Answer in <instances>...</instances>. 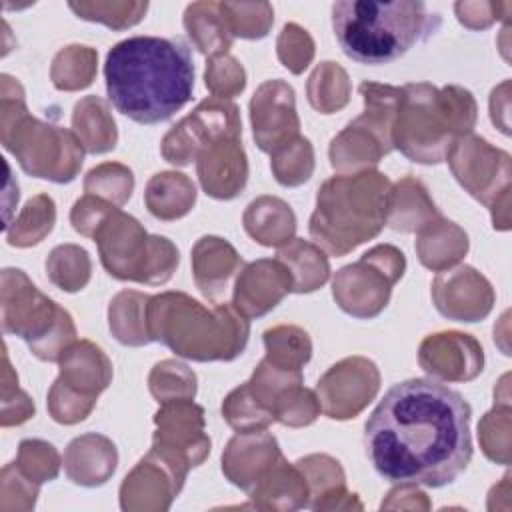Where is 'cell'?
Listing matches in <instances>:
<instances>
[{
	"label": "cell",
	"instance_id": "1",
	"mask_svg": "<svg viewBox=\"0 0 512 512\" xmlns=\"http://www.w3.org/2000/svg\"><path fill=\"white\" fill-rule=\"evenodd\" d=\"M472 408L432 378H410L386 390L364 426L366 456L390 484L442 488L470 464Z\"/></svg>",
	"mask_w": 512,
	"mask_h": 512
},
{
	"label": "cell",
	"instance_id": "2",
	"mask_svg": "<svg viewBox=\"0 0 512 512\" xmlns=\"http://www.w3.org/2000/svg\"><path fill=\"white\" fill-rule=\"evenodd\" d=\"M112 106L138 124H160L182 110L194 92V62L180 38L130 36L104 62Z\"/></svg>",
	"mask_w": 512,
	"mask_h": 512
},
{
	"label": "cell",
	"instance_id": "3",
	"mask_svg": "<svg viewBox=\"0 0 512 512\" xmlns=\"http://www.w3.org/2000/svg\"><path fill=\"white\" fill-rule=\"evenodd\" d=\"M442 24L424 2L342 0L332 4V30L342 52L360 64H390Z\"/></svg>",
	"mask_w": 512,
	"mask_h": 512
},
{
	"label": "cell",
	"instance_id": "4",
	"mask_svg": "<svg viewBox=\"0 0 512 512\" xmlns=\"http://www.w3.org/2000/svg\"><path fill=\"white\" fill-rule=\"evenodd\" d=\"M146 324L152 342L196 360H234L246 348L250 324L232 304L206 308L184 292L150 296Z\"/></svg>",
	"mask_w": 512,
	"mask_h": 512
},
{
	"label": "cell",
	"instance_id": "5",
	"mask_svg": "<svg viewBox=\"0 0 512 512\" xmlns=\"http://www.w3.org/2000/svg\"><path fill=\"white\" fill-rule=\"evenodd\" d=\"M476 100L462 86L434 88L428 82L402 86L392 146L420 164H440L456 138L472 132Z\"/></svg>",
	"mask_w": 512,
	"mask_h": 512
},
{
	"label": "cell",
	"instance_id": "6",
	"mask_svg": "<svg viewBox=\"0 0 512 512\" xmlns=\"http://www.w3.org/2000/svg\"><path fill=\"white\" fill-rule=\"evenodd\" d=\"M390 180L376 170L338 174L326 180L310 216L312 240L332 256H344L380 234L388 218Z\"/></svg>",
	"mask_w": 512,
	"mask_h": 512
},
{
	"label": "cell",
	"instance_id": "7",
	"mask_svg": "<svg viewBox=\"0 0 512 512\" xmlns=\"http://www.w3.org/2000/svg\"><path fill=\"white\" fill-rule=\"evenodd\" d=\"M14 108L2 106V144L16 156L22 170L58 184L70 182L80 172L84 150L78 136L60 126H52L28 116L24 106V90L10 100Z\"/></svg>",
	"mask_w": 512,
	"mask_h": 512
},
{
	"label": "cell",
	"instance_id": "8",
	"mask_svg": "<svg viewBox=\"0 0 512 512\" xmlns=\"http://www.w3.org/2000/svg\"><path fill=\"white\" fill-rule=\"evenodd\" d=\"M100 262L106 272L122 282L164 284L178 266V248L164 236L148 234L142 224L114 208L94 232Z\"/></svg>",
	"mask_w": 512,
	"mask_h": 512
},
{
	"label": "cell",
	"instance_id": "9",
	"mask_svg": "<svg viewBox=\"0 0 512 512\" xmlns=\"http://www.w3.org/2000/svg\"><path fill=\"white\" fill-rule=\"evenodd\" d=\"M2 328L26 340L30 352L44 362H58L76 338L72 316L38 292L18 268L2 272Z\"/></svg>",
	"mask_w": 512,
	"mask_h": 512
},
{
	"label": "cell",
	"instance_id": "10",
	"mask_svg": "<svg viewBox=\"0 0 512 512\" xmlns=\"http://www.w3.org/2000/svg\"><path fill=\"white\" fill-rule=\"evenodd\" d=\"M358 90L364 112L332 138L328 154L334 170H368L394 150L392 124L402 90L378 82H362Z\"/></svg>",
	"mask_w": 512,
	"mask_h": 512
},
{
	"label": "cell",
	"instance_id": "11",
	"mask_svg": "<svg viewBox=\"0 0 512 512\" xmlns=\"http://www.w3.org/2000/svg\"><path fill=\"white\" fill-rule=\"evenodd\" d=\"M406 258L392 244H378L354 264L340 268L332 280L336 304L354 318L378 316L388 300L392 286L402 278Z\"/></svg>",
	"mask_w": 512,
	"mask_h": 512
},
{
	"label": "cell",
	"instance_id": "12",
	"mask_svg": "<svg viewBox=\"0 0 512 512\" xmlns=\"http://www.w3.org/2000/svg\"><path fill=\"white\" fill-rule=\"evenodd\" d=\"M446 160L458 184L484 206L492 208L510 198V154L488 140L466 134L454 140Z\"/></svg>",
	"mask_w": 512,
	"mask_h": 512
},
{
	"label": "cell",
	"instance_id": "13",
	"mask_svg": "<svg viewBox=\"0 0 512 512\" xmlns=\"http://www.w3.org/2000/svg\"><path fill=\"white\" fill-rule=\"evenodd\" d=\"M224 136H242L238 106L230 100L210 96L170 128L162 140V156L174 166H186L206 146Z\"/></svg>",
	"mask_w": 512,
	"mask_h": 512
},
{
	"label": "cell",
	"instance_id": "14",
	"mask_svg": "<svg viewBox=\"0 0 512 512\" xmlns=\"http://www.w3.org/2000/svg\"><path fill=\"white\" fill-rule=\"evenodd\" d=\"M156 432L152 448L184 476L204 462L210 452V438L204 434V410L192 400H170L154 414Z\"/></svg>",
	"mask_w": 512,
	"mask_h": 512
},
{
	"label": "cell",
	"instance_id": "15",
	"mask_svg": "<svg viewBox=\"0 0 512 512\" xmlns=\"http://www.w3.org/2000/svg\"><path fill=\"white\" fill-rule=\"evenodd\" d=\"M380 388V374L372 360L344 358L318 380L320 408L328 418L348 420L362 412Z\"/></svg>",
	"mask_w": 512,
	"mask_h": 512
},
{
	"label": "cell",
	"instance_id": "16",
	"mask_svg": "<svg viewBox=\"0 0 512 512\" xmlns=\"http://www.w3.org/2000/svg\"><path fill=\"white\" fill-rule=\"evenodd\" d=\"M250 122L256 146L262 152L274 154L298 138L300 118L292 86L278 78L260 84L250 100Z\"/></svg>",
	"mask_w": 512,
	"mask_h": 512
},
{
	"label": "cell",
	"instance_id": "17",
	"mask_svg": "<svg viewBox=\"0 0 512 512\" xmlns=\"http://www.w3.org/2000/svg\"><path fill=\"white\" fill-rule=\"evenodd\" d=\"M432 300L450 320L478 322L490 314L496 296L492 284L476 268L458 266L434 278Z\"/></svg>",
	"mask_w": 512,
	"mask_h": 512
},
{
	"label": "cell",
	"instance_id": "18",
	"mask_svg": "<svg viewBox=\"0 0 512 512\" xmlns=\"http://www.w3.org/2000/svg\"><path fill=\"white\" fill-rule=\"evenodd\" d=\"M418 364L430 376L466 382L476 378L484 366V350L480 342L464 332H438L424 338L418 352Z\"/></svg>",
	"mask_w": 512,
	"mask_h": 512
},
{
	"label": "cell",
	"instance_id": "19",
	"mask_svg": "<svg viewBox=\"0 0 512 512\" xmlns=\"http://www.w3.org/2000/svg\"><path fill=\"white\" fill-rule=\"evenodd\" d=\"M292 292V278L280 260L260 258L246 264L236 278L232 306L244 318H260Z\"/></svg>",
	"mask_w": 512,
	"mask_h": 512
},
{
	"label": "cell",
	"instance_id": "20",
	"mask_svg": "<svg viewBox=\"0 0 512 512\" xmlns=\"http://www.w3.org/2000/svg\"><path fill=\"white\" fill-rule=\"evenodd\" d=\"M204 192L216 200L236 198L248 180V162L240 136H224L206 146L196 158Z\"/></svg>",
	"mask_w": 512,
	"mask_h": 512
},
{
	"label": "cell",
	"instance_id": "21",
	"mask_svg": "<svg viewBox=\"0 0 512 512\" xmlns=\"http://www.w3.org/2000/svg\"><path fill=\"white\" fill-rule=\"evenodd\" d=\"M280 456L278 442L270 432H238L222 452V472L232 484L250 492Z\"/></svg>",
	"mask_w": 512,
	"mask_h": 512
},
{
	"label": "cell",
	"instance_id": "22",
	"mask_svg": "<svg viewBox=\"0 0 512 512\" xmlns=\"http://www.w3.org/2000/svg\"><path fill=\"white\" fill-rule=\"evenodd\" d=\"M58 362L60 376L56 382L86 400L96 402L98 394L106 390L112 380V364L108 356L90 340L72 342Z\"/></svg>",
	"mask_w": 512,
	"mask_h": 512
},
{
	"label": "cell",
	"instance_id": "23",
	"mask_svg": "<svg viewBox=\"0 0 512 512\" xmlns=\"http://www.w3.org/2000/svg\"><path fill=\"white\" fill-rule=\"evenodd\" d=\"M240 266L242 258L224 238L202 236L192 248L194 282L214 304H220L232 276L240 272Z\"/></svg>",
	"mask_w": 512,
	"mask_h": 512
},
{
	"label": "cell",
	"instance_id": "24",
	"mask_svg": "<svg viewBox=\"0 0 512 512\" xmlns=\"http://www.w3.org/2000/svg\"><path fill=\"white\" fill-rule=\"evenodd\" d=\"M116 446L100 434L74 438L64 454V468L72 482L82 486H100L116 470Z\"/></svg>",
	"mask_w": 512,
	"mask_h": 512
},
{
	"label": "cell",
	"instance_id": "25",
	"mask_svg": "<svg viewBox=\"0 0 512 512\" xmlns=\"http://www.w3.org/2000/svg\"><path fill=\"white\" fill-rule=\"evenodd\" d=\"M442 214L428 196L426 186L414 178L406 176L390 190L388 218L386 224L396 232H420L430 222L438 220Z\"/></svg>",
	"mask_w": 512,
	"mask_h": 512
},
{
	"label": "cell",
	"instance_id": "26",
	"mask_svg": "<svg viewBox=\"0 0 512 512\" xmlns=\"http://www.w3.org/2000/svg\"><path fill=\"white\" fill-rule=\"evenodd\" d=\"M248 496L258 508H304L308 506L310 488L302 470L280 456Z\"/></svg>",
	"mask_w": 512,
	"mask_h": 512
},
{
	"label": "cell",
	"instance_id": "27",
	"mask_svg": "<svg viewBox=\"0 0 512 512\" xmlns=\"http://www.w3.org/2000/svg\"><path fill=\"white\" fill-rule=\"evenodd\" d=\"M244 228L262 246H284L294 236L296 216L284 200L260 196L248 204Z\"/></svg>",
	"mask_w": 512,
	"mask_h": 512
},
{
	"label": "cell",
	"instance_id": "28",
	"mask_svg": "<svg viewBox=\"0 0 512 512\" xmlns=\"http://www.w3.org/2000/svg\"><path fill=\"white\" fill-rule=\"evenodd\" d=\"M184 28L206 56H222L232 46V32L222 2H192L184 12Z\"/></svg>",
	"mask_w": 512,
	"mask_h": 512
},
{
	"label": "cell",
	"instance_id": "29",
	"mask_svg": "<svg viewBox=\"0 0 512 512\" xmlns=\"http://www.w3.org/2000/svg\"><path fill=\"white\" fill-rule=\"evenodd\" d=\"M418 234H420L416 240L418 258L426 268L434 272H442L444 268L456 264L468 252L466 232L458 224L442 216L430 222Z\"/></svg>",
	"mask_w": 512,
	"mask_h": 512
},
{
	"label": "cell",
	"instance_id": "30",
	"mask_svg": "<svg viewBox=\"0 0 512 512\" xmlns=\"http://www.w3.org/2000/svg\"><path fill=\"white\" fill-rule=\"evenodd\" d=\"M276 260H280L292 278V292L306 294L318 290L330 276V264L324 250L302 238H292L278 248Z\"/></svg>",
	"mask_w": 512,
	"mask_h": 512
},
{
	"label": "cell",
	"instance_id": "31",
	"mask_svg": "<svg viewBox=\"0 0 512 512\" xmlns=\"http://www.w3.org/2000/svg\"><path fill=\"white\" fill-rule=\"evenodd\" d=\"M146 208L158 220L186 216L196 202V188L182 172H158L146 186Z\"/></svg>",
	"mask_w": 512,
	"mask_h": 512
},
{
	"label": "cell",
	"instance_id": "32",
	"mask_svg": "<svg viewBox=\"0 0 512 512\" xmlns=\"http://www.w3.org/2000/svg\"><path fill=\"white\" fill-rule=\"evenodd\" d=\"M72 128L82 146L92 154L114 150L118 142L116 122L108 104L98 96H86L74 106Z\"/></svg>",
	"mask_w": 512,
	"mask_h": 512
},
{
	"label": "cell",
	"instance_id": "33",
	"mask_svg": "<svg viewBox=\"0 0 512 512\" xmlns=\"http://www.w3.org/2000/svg\"><path fill=\"white\" fill-rule=\"evenodd\" d=\"M148 300L150 296L136 290H124L110 300L108 324L120 344L142 346L152 342L146 324Z\"/></svg>",
	"mask_w": 512,
	"mask_h": 512
},
{
	"label": "cell",
	"instance_id": "34",
	"mask_svg": "<svg viewBox=\"0 0 512 512\" xmlns=\"http://www.w3.org/2000/svg\"><path fill=\"white\" fill-rule=\"evenodd\" d=\"M308 100L322 114H332L348 104L350 82L346 70L336 62H322L308 78Z\"/></svg>",
	"mask_w": 512,
	"mask_h": 512
},
{
	"label": "cell",
	"instance_id": "35",
	"mask_svg": "<svg viewBox=\"0 0 512 512\" xmlns=\"http://www.w3.org/2000/svg\"><path fill=\"white\" fill-rule=\"evenodd\" d=\"M56 220V206L48 194H38L26 202L14 226L6 230V240L12 246L26 248L42 242L52 232Z\"/></svg>",
	"mask_w": 512,
	"mask_h": 512
},
{
	"label": "cell",
	"instance_id": "36",
	"mask_svg": "<svg viewBox=\"0 0 512 512\" xmlns=\"http://www.w3.org/2000/svg\"><path fill=\"white\" fill-rule=\"evenodd\" d=\"M98 52L90 46L72 44L62 48L52 60V82L58 90H80L92 84Z\"/></svg>",
	"mask_w": 512,
	"mask_h": 512
},
{
	"label": "cell",
	"instance_id": "37",
	"mask_svg": "<svg viewBox=\"0 0 512 512\" xmlns=\"http://www.w3.org/2000/svg\"><path fill=\"white\" fill-rule=\"evenodd\" d=\"M90 256L76 244L56 246L46 260V274L54 286L64 292H78L90 280Z\"/></svg>",
	"mask_w": 512,
	"mask_h": 512
},
{
	"label": "cell",
	"instance_id": "38",
	"mask_svg": "<svg viewBox=\"0 0 512 512\" xmlns=\"http://www.w3.org/2000/svg\"><path fill=\"white\" fill-rule=\"evenodd\" d=\"M266 358L286 370H302L312 356V342L298 326H274L264 332Z\"/></svg>",
	"mask_w": 512,
	"mask_h": 512
},
{
	"label": "cell",
	"instance_id": "39",
	"mask_svg": "<svg viewBox=\"0 0 512 512\" xmlns=\"http://www.w3.org/2000/svg\"><path fill=\"white\" fill-rule=\"evenodd\" d=\"M148 388L158 404L170 400H192L196 394V374L182 362L162 360L152 368Z\"/></svg>",
	"mask_w": 512,
	"mask_h": 512
},
{
	"label": "cell",
	"instance_id": "40",
	"mask_svg": "<svg viewBox=\"0 0 512 512\" xmlns=\"http://www.w3.org/2000/svg\"><path fill=\"white\" fill-rule=\"evenodd\" d=\"M134 190V174L128 166L118 162H104L92 168L84 178V192L102 196L114 206H122Z\"/></svg>",
	"mask_w": 512,
	"mask_h": 512
},
{
	"label": "cell",
	"instance_id": "41",
	"mask_svg": "<svg viewBox=\"0 0 512 512\" xmlns=\"http://www.w3.org/2000/svg\"><path fill=\"white\" fill-rule=\"evenodd\" d=\"M272 172L282 186L304 184L314 170V150L308 138L298 136L272 154Z\"/></svg>",
	"mask_w": 512,
	"mask_h": 512
},
{
	"label": "cell",
	"instance_id": "42",
	"mask_svg": "<svg viewBox=\"0 0 512 512\" xmlns=\"http://www.w3.org/2000/svg\"><path fill=\"white\" fill-rule=\"evenodd\" d=\"M68 8L82 20L124 30L144 18L148 2H70Z\"/></svg>",
	"mask_w": 512,
	"mask_h": 512
},
{
	"label": "cell",
	"instance_id": "43",
	"mask_svg": "<svg viewBox=\"0 0 512 512\" xmlns=\"http://www.w3.org/2000/svg\"><path fill=\"white\" fill-rule=\"evenodd\" d=\"M222 416L238 432L264 430L274 422V416L250 394L246 382L226 396L222 402Z\"/></svg>",
	"mask_w": 512,
	"mask_h": 512
},
{
	"label": "cell",
	"instance_id": "44",
	"mask_svg": "<svg viewBox=\"0 0 512 512\" xmlns=\"http://www.w3.org/2000/svg\"><path fill=\"white\" fill-rule=\"evenodd\" d=\"M296 466L302 470L308 482L310 498H312L308 506L314 510L326 496L344 488V470L340 462L326 454H312V456L300 458Z\"/></svg>",
	"mask_w": 512,
	"mask_h": 512
},
{
	"label": "cell",
	"instance_id": "45",
	"mask_svg": "<svg viewBox=\"0 0 512 512\" xmlns=\"http://www.w3.org/2000/svg\"><path fill=\"white\" fill-rule=\"evenodd\" d=\"M222 8L234 38H264L274 22V10L268 2H222Z\"/></svg>",
	"mask_w": 512,
	"mask_h": 512
},
{
	"label": "cell",
	"instance_id": "46",
	"mask_svg": "<svg viewBox=\"0 0 512 512\" xmlns=\"http://www.w3.org/2000/svg\"><path fill=\"white\" fill-rule=\"evenodd\" d=\"M478 440L484 454L508 466L510 462V404L494 402V408L478 424Z\"/></svg>",
	"mask_w": 512,
	"mask_h": 512
},
{
	"label": "cell",
	"instance_id": "47",
	"mask_svg": "<svg viewBox=\"0 0 512 512\" xmlns=\"http://www.w3.org/2000/svg\"><path fill=\"white\" fill-rule=\"evenodd\" d=\"M320 400L318 396L304 388L302 384L286 388L276 404H274V418L286 426H308L312 424L320 414Z\"/></svg>",
	"mask_w": 512,
	"mask_h": 512
},
{
	"label": "cell",
	"instance_id": "48",
	"mask_svg": "<svg viewBox=\"0 0 512 512\" xmlns=\"http://www.w3.org/2000/svg\"><path fill=\"white\" fill-rule=\"evenodd\" d=\"M16 464V468L24 472L30 482L42 484L58 476L60 456L56 448L44 440H22Z\"/></svg>",
	"mask_w": 512,
	"mask_h": 512
},
{
	"label": "cell",
	"instance_id": "49",
	"mask_svg": "<svg viewBox=\"0 0 512 512\" xmlns=\"http://www.w3.org/2000/svg\"><path fill=\"white\" fill-rule=\"evenodd\" d=\"M204 80H206V88L212 92V96L226 100L244 90L246 72L234 56L222 54V56H212L206 62Z\"/></svg>",
	"mask_w": 512,
	"mask_h": 512
},
{
	"label": "cell",
	"instance_id": "50",
	"mask_svg": "<svg viewBox=\"0 0 512 512\" xmlns=\"http://www.w3.org/2000/svg\"><path fill=\"white\" fill-rule=\"evenodd\" d=\"M276 50H278L280 62L292 74H300L312 62L314 42H312L310 34L304 28L290 22L282 28V32L278 36V42H276Z\"/></svg>",
	"mask_w": 512,
	"mask_h": 512
},
{
	"label": "cell",
	"instance_id": "51",
	"mask_svg": "<svg viewBox=\"0 0 512 512\" xmlns=\"http://www.w3.org/2000/svg\"><path fill=\"white\" fill-rule=\"evenodd\" d=\"M512 4L510 2H456L454 12L470 30H482L488 28L496 20L508 22Z\"/></svg>",
	"mask_w": 512,
	"mask_h": 512
},
{
	"label": "cell",
	"instance_id": "52",
	"mask_svg": "<svg viewBox=\"0 0 512 512\" xmlns=\"http://www.w3.org/2000/svg\"><path fill=\"white\" fill-rule=\"evenodd\" d=\"M118 206L106 202L104 198L86 194L80 200L74 202L72 212H70V222L74 226L76 232L84 234V236H94L96 228L102 224V220Z\"/></svg>",
	"mask_w": 512,
	"mask_h": 512
},
{
	"label": "cell",
	"instance_id": "53",
	"mask_svg": "<svg viewBox=\"0 0 512 512\" xmlns=\"http://www.w3.org/2000/svg\"><path fill=\"white\" fill-rule=\"evenodd\" d=\"M508 90H510V80H504L500 86H496L490 94V118L496 124V128L502 134H510V124H508Z\"/></svg>",
	"mask_w": 512,
	"mask_h": 512
}]
</instances>
